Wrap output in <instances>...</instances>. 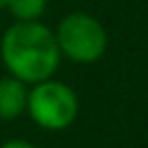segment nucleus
Listing matches in <instances>:
<instances>
[{"label":"nucleus","instance_id":"0eeeda50","mask_svg":"<svg viewBox=\"0 0 148 148\" xmlns=\"http://www.w3.org/2000/svg\"><path fill=\"white\" fill-rule=\"evenodd\" d=\"M5 5H7V0H0V12L5 9Z\"/></svg>","mask_w":148,"mask_h":148},{"label":"nucleus","instance_id":"423d86ee","mask_svg":"<svg viewBox=\"0 0 148 148\" xmlns=\"http://www.w3.org/2000/svg\"><path fill=\"white\" fill-rule=\"evenodd\" d=\"M0 148H37V146L28 139H9V141L0 143Z\"/></svg>","mask_w":148,"mask_h":148},{"label":"nucleus","instance_id":"39448f33","mask_svg":"<svg viewBox=\"0 0 148 148\" xmlns=\"http://www.w3.org/2000/svg\"><path fill=\"white\" fill-rule=\"evenodd\" d=\"M49 0H7L5 9L14 21H39L46 14Z\"/></svg>","mask_w":148,"mask_h":148},{"label":"nucleus","instance_id":"f03ea898","mask_svg":"<svg viewBox=\"0 0 148 148\" xmlns=\"http://www.w3.org/2000/svg\"><path fill=\"white\" fill-rule=\"evenodd\" d=\"M53 35H56L60 58H67L76 65L97 62L109 46V35L104 23L88 12L65 14Z\"/></svg>","mask_w":148,"mask_h":148},{"label":"nucleus","instance_id":"7ed1b4c3","mask_svg":"<svg viewBox=\"0 0 148 148\" xmlns=\"http://www.w3.org/2000/svg\"><path fill=\"white\" fill-rule=\"evenodd\" d=\"M25 113L37 127L46 132H62L79 116V97L69 83L51 76L28 88Z\"/></svg>","mask_w":148,"mask_h":148},{"label":"nucleus","instance_id":"20e7f679","mask_svg":"<svg viewBox=\"0 0 148 148\" xmlns=\"http://www.w3.org/2000/svg\"><path fill=\"white\" fill-rule=\"evenodd\" d=\"M28 86L14 76L0 79V120H14L25 113Z\"/></svg>","mask_w":148,"mask_h":148},{"label":"nucleus","instance_id":"f257e3e1","mask_svg":"<svg viewBox=\"0 0 148 148\" xmlns=\"http://www.w3.org/2000/svg\"><path fill=\"white\" fill-rule=\"evenodd\" d=\"M0 60L25 86L46 81L60 67L56 35L42 21H14L0 37Z\"/></svg>","mask_w":148,"mask_h":148}]
</instances>
